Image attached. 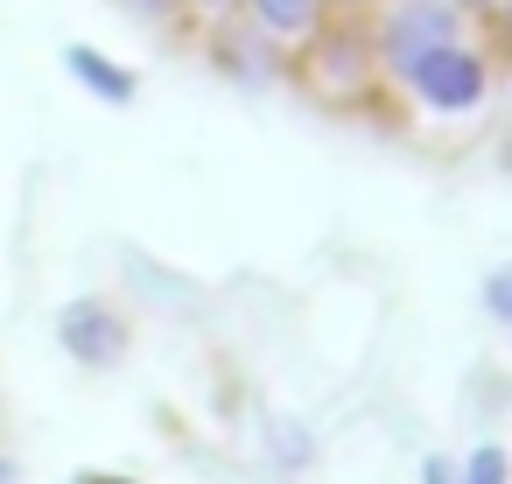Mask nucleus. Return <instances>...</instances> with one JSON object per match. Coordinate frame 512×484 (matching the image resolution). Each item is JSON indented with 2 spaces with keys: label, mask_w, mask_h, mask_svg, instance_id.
I'll return each instance as SVG.
<instances>
[{
  "label": "nucleus",
  "mask_w": 512,
  "mask_h": 484,
  "mask_svg": "<svg viewBox=\"0 0 512 484\" xmlns=\"http://www.w3.org/2000/svg\"><path fill=\"white\" fill-rule=\"evenodd\" d=\"M239 15H246V22H260L274 43H288V50H295V43H302L330 8H323V0H239Z\"/></svg>",
  "instance_id": "obj_7"
},
{
  "label": "nucleus",
  "mask_w": 512,
  "mask_h": 484,
  "mask_svg": "<svg viewBox=\"0 0 512 484\" xmlns=\"http://www.w3.org/2000/svg\"><path fill=\"white\" fill-rule=\"evenodd\" d=\"M484 309H491L498 323H512V274H505V267L484 274Z\"/></svg>",
  "instance_id": "obj_11"
},
{
  "label": "nucleus",
  "mask_w": 512,
  "mask_h": 484,
  "mask_svg": "<svg viewBox=\"0 0 512 484\" xmlns=\"http://www.w3.org/2000/svg\"><path fill=\"white\" fill-rule=\"evenodd\" d=\"M64 78L85 85L99 106H134V99H141V78H134L127 64H113L99 43H64Z\"/></svg>",
  "instance_id": "obj_6"
},
{
  "label": "nucleus",
  "mask_w": 512,
  "mask_h": 484,
  "mask_svg": "<svg viewBox=\"0 0 512 484\" xmlns=\"http://www.w3.org/2000/svg\"><path fill=\"white\" fill-rule=\"evenodd\" d=\"M57 344H64V358H78L85 372H113V365L127 358V316H120L113 302H99V295H78V302L57 309Z\"/></svg>",
  "instance_id": "obj_5"
},
{
  "label": "nucleus",
  "mask_w": 512,
  "mask_h": 484,
  "mask_svg": "<svg viewBox=\"0 0 512 484\" xmlns=\"http://www.w3.org/2000/svg\"><path fill=\"white\" fill-rule=\"evenodd\" d=\"M421 484H463V477H456L449 456H428V463H421Z\"/></svg>",
  "instance_id": "obj_12"
},
{
  "label": "nucleus",
  "mask_w": 512,
  "mask_h": 484,
  "mask_svg": "<svg viewBox=\"0 0 512 484\" xmlns=\"http://www.w3.org/2000/svg\"><path fill=\"white\" fill-rule=\"evenodd\" d=\"M323 8H330V15H365L372 0H323Z\"/></svg>",
  "instance_id": "obj_16"
},
{
  "label": "nucleus",
  "mask_w": 512,
  "mask_h": 484,
  "mask_svg": "<svg viewBox=\"0 0 512 484\" xmlns=\"http://www.w3.org/2000/svg\"><path fill=\"white\" fill-rule=\"evenodd\" d=\"M190 15H204V22H218V15H239V0H190Z\"/></svg>",
  "instance_id": "obj_14"
},
{
  "label": "nucleus",
  "mask_w": 512,
  "mask_h": 484,
  "mask_svg": "<svg viewBox=\"0 0 512 484\" xmlns=\"http://www.w3.org/2000/svg\"><path fill=\"white\" fill-rule=\"evenodd\" d=\"M71 484H141V477H113V470H85V477H71Z\"/></svg>",
  "instance_id": "obj_15"
},
{
  "label": "nucleus",
  "mask_w": 512,
  "mask_h": 484,
  "mask_svg": "<svg viewBox=\"0 0 512 484\" xmlns=\"http://www.w3.org/2000/svg\"><path fill=\"white\" fill-rule=\"evenodd\" d=\"M0 484H22V463L15 456H0Z\"/></svg>",
  "instance_id": "obj_17"
},
{
  "label": "nucleus",
  "mask_w": 512,
  "mask_h": 484,
  "mask_svg": "<svg viewBox=\"0 0 512 484\" xmlns=\"http://www.w3.org/2000/svg\"><path fill=\"white\" fill-rule=\"evenodd\" d=\"M372 57H379V78L400 85L407 64H421L428 50L442 43H463L470 36V15L456 0H372Z\"/></svg>",
  "instance_id": "obj_3"
},
{
  "label": "nucleus",
  "mask_w": 512,
  "mask_h": 484,
  "mask_svg": "<svg viewBox=\"0 0 512 484\" xmlns=\"http://www.w3.org/2000/svg\"><path fill=\"white\" fill-rule=\"evenodd\" d=\"M267 449H274L281 470H309V463H316V442H309L302 421H267Z\"/></svg>",
  "instance_id": "obj_8"
},
{
  "label": "nucleus",
  "mask_w": 512,
  "mask_h": 484,
  "mask_svg": "<svg viewBox=\"0 0 512 484\" xmlns=\"http://www.w3.org/2000/svg\"><path fill=\"white\" fill-rule=\"evenodd\" d=\"M456 477H463V484H505V449H498V442L470 449V463H463Z\"/></svg>",
  "instance_id": "obj_10"
},
{
  "label": "nucleus",
  "mask_w": 512,
  "mask_h": 484,
  "mask_svg": "<svg viewBox=\"0 0 512 484\" xmlns=\"http://www.w3.org/2000/svg\"><path fill=\"white\" fill-rule=\"evenodd\" d=\"M491 85H498V57H491V43H477V36L442 43V50H428L421 64L400 71V92H407L421 113H435V120H470V113H484V106H491Z\"/></svg>",
  "instance_id": "obj_1"
},
{
  "label": "nucleus",
  "mask_w": 512,
  "mask_h": 484,
  "mask_svg": "<svg viewBox=\"0 0 512 484\" xmlns=\"http://www.w3.org/2000/svg\"><path fill=\"white\" fill-rule=\"evenodd\" d=\"M456 8H463L470 22H498V8H505V0H456Z\"/></svg>",
  "instance_id": "obj_13"
},
{
  "label": "nucleus",
  "mask_w": 512,
  "mask_h": 484,
  "mask_svg": "<svg viewBox=\"0 0 512 484\" xmlns=\"http://www.w3.org/2000/svg\"><path fill=\"white\" fill-rule=\"evenodd\" d=\"M113 8H120L127 22H141V29H176V22L190 15V0H113Z\"/></svg>",
  "instance_id": "obj_9"
},
{
  "label": "nucleus",
  "mask_w": 512,
  "mask_h": 484,
  "mask_svg": "<svg viewBox=\"0 0 512 484\" xmlns=\"http://www.w3.org/2000/svg\"><path fill=\"white\" fill-rule=\"evenodd\" d=\"M211 64H218L232 85L267 92V85L288 78V43H274V36H267L260 22H246V15H218V22H211Z\"/></svg>",
  "instance_id": "obj_4"
},
{
  "label": "nucleus",
  "mask_w": 512,
  "mask_h": 484,
  "mask_svg": "<svg viewBox=\"0 0 512 484\" xmlns=\"http://www.w3.org/2000/svg\"><path fill=\"white\" fill-rule=\"evenodd\" d=\"M295 50L302 57L288 71H302L323 99H365L379 85V57H372V22L365 15H323Z\"/></svg>",
  "instance_id": "obj_2"
}]
</instances>
